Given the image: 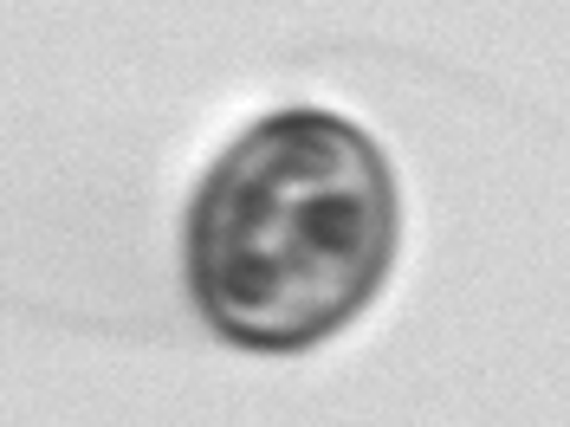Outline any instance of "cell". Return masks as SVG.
<instances>
[{
    "instance_id": "1",
    "label": "cell",
    "mask_w": 570,
    "mask_h": 427,
    "mask_svg": "<svg viewBox=\"0 0 570 427\" xmlns=\"http://www.w3.org/2000/svg\"><path fill=\"white\" fill-rule=\"evenodd\" d=\"M395 252L383 149L337 110L259 117L188 214V291L247 350H305L376 298Z\"/></svg>"
}]
</instances>
